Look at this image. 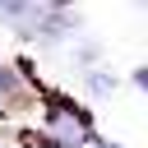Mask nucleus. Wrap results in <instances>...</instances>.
I'll use <instances>...</instances> for the list:
<instances>
[{
    "mask_svg": "<svg viewBox=\"0 0 148 148\" xmlns=\"http://www.w3.org/2000/svg\"><path fill=\"white\" fill-rule=\"evenodd\" d=\"M83 88H88L92 97H111V92L120 88V79H116V69H102V65H92V69L83 74Z\"/></svg>",
    "mask_w": 148,
    "mask_h": 148,
    "instance_id": "1",
    "label": "nucleus"
},
{
    "mask_svg": "<svg viewBox=\"0 0 148 148\" xmlns=\"http://www.w3.org/2000/svg\"><path fill=\"white\" fill-rule=\"evenodd\" d=\"M23 88H28V83L18 79V69H14V65H0V97H18Z\"/></svg>",
    "mask_w": 148,
    "mask_h": 148,
    "instance_id": "2",
    "label": "nucleus"
},
{
    "mask_svg": "<svg viewBox=\"0 0 148 148\" xmlns=\"http://www.w3.org/2000/svg\"><path fill=\"white\" fill-rule=\"evenodd\" d=\"M97 56H102V42H83V46L74 51V65H88V69H92V60H97Z\"/></svg>",
    "mask_w": 148,
    "mask_h": 148,
    "instance_id": "3",
    "label": "nucleus"
},
{
    "mask_svg": "<svg viewBox=\"0 0 148 148\" xmlns=\"http://www.w3.org/2000/svg\"><path fill=\"white\" fill-rule=\"evenodd\" d=\"M130 83H134V88H148V69H143V65H139V69H134V74H130Z\"/></svg>",
    "mask_w": 148,
    "mask_h": 148,
    "instance_id": "4",
    "label": "nucleus"
},
{
    "mask_svg": "<svg viewBox=\"0 0 148 148\" xmlns=\"http://www.w3.org/2000/svg\"><path fill=\"white\" fill-rule=\"evenodd\" d=\"M88 148H120V143H116V139H92Z\"/></svg>",
    "mask_w": 148,
    "mask_h": 148,
    "instance_id": "5",
    "label": "nucleus"
}]
</instances>
